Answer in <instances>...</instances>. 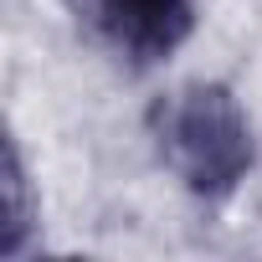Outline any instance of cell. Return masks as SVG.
Masks as SVG:
<instances>
[{
  "label": "cell",
  "instance_id": "cell-1",
  "mask_svg": "<svg viewBox=\"0 0 262 262\" xmlns=\"http://www.w3.org/2000/svg\"><path fill=\"white\" fill-rule=\"evenodd\" d=\"M149 139H155L160 160L170 165V175L201 201L231 195L257 165L247 108L236 103V93L226 82H185V88L155 98Z\"/></svg>",
  "mask_w": 262,
  "mask_h": 262
},
{
  "label": "cell",
  "instance_id": "cell-2",
  "mask_svg": "<svg viewBox=\"0 0 262 262\" xmlns=\"http://www.w3.org/2000/svg\"><path fill=\"white\" fill-rule=\"evenodd\" d=\"M93 16L134 67H155L190 41L195 0H93Z\"/></svg>",
  "mask_w": 262,
  "mask_h": 262
},
{
  "label": "cell",
  "instance_id": "cell-3",
  "mask_svg": "<svg viewBox=\"0 0 262 262\" xmlns=\"http://www.w3.org/2000/svg\"><path fill=\"white\" fill-rule=\"evenodd\" d=\"M0 195H6V221H0V257H21L36 226V201H31V180L21 165L16 139L6 144V170H0Z\"/></svg>",
  "mask_w": 262,
  "mask_h": 262
}]
</instances>
